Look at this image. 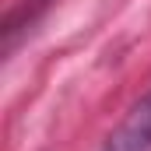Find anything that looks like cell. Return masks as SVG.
<instances>
[{
  "mask_svg": "<svg viewBox=\"0 0 151 151\" xmlns=\"http://www.w3.org/2000/svg\"><path fill=\"white\" fill-rule=\"evenodd\" d=\"M102 151H151V91L123 116V123L106 137Z\"/></svg>",
  "mask_w": 151,
  "mask_h": 151,
  "instance_id": "1",
  "label": "cell"
}]
</instances>
